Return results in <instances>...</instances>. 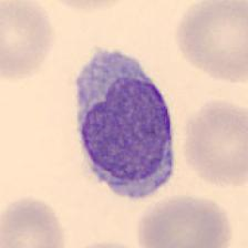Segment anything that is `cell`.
I'll return each mask as SVG.
<instances>
[{"mask_svg":"<svg viewBox=\"0 0 248 248\" xmlns=\"http://www.w3.org/2000/svg\"><path fill=\"white\" fill-rule=\"evenodd\" d=\"M78 123L94 175L120 196L143 199L174 170L168 103L140 62L98 49L76 80Z\"/></svg>","mask_w":248,"mask_h":248,"instance_id":"1","label":"cell"},{"mask_svg":"<svg viewBox=\"0 0 248 248\" xmlns=\"http://www.w3.org/2000/svg\"><path fill=\"white\" fill-rule=\"evenodd\" d=\"M247 9L246 1H202L192 6L178 26L182 52L213 77L246 81Z\"/></svg>","mask_w":248,"mask_h":248,"instance_id":"2","label":"cell"},{"mask_svg":"<svg viewBox=\"0 0 248 248\" xmlns=\"http://www.w3.org/2000/svg\"><path fill=\"white\" fill-rule=\"evenodd\" d=\"M247 110L227 102H212L187 126L186 156L193 170L211 183H245L248 170Z\"/></svg>","mask_w":248,"mask_h":248,"instance_id":"3","label":"cell"},{"mask_svg":"<svg viewBox=\"0 0 248 248\" xmlns=\"http://www.w3.org/2000/svg\"><path fill=\"white\" fill-rule=\"evenodd\" d=\"M231 227L224 211L214 202L174 197L146 213L139 239L144 247H226Z\"/></svg>","mask_w":248,"mask_h":248,"instance_id":"4","label":"cell"},{"mask_svg":"<svg viewBox=\"0 0 248 248\" xmlns=\"http://www.w3.org/2000/svg\"><path fill=\"white\" fill-rule=\"evenodd\" d=\"M1 73L21 78L37 70L49 51L52 29L42 8L28 1H2Z\"/></svg>","mask_w":248,"mask_h":248,"instance_id":"5","label":"cell"},{"mask_svg":"<svg viewBox=\"0 0 248 248\" xmlns=\"http://www.w3.org/2000/svg\"><path fill=\"white\" fill-rule=\"evenodd\" d=\"M1 246H63V235L52 209L34 200L8 207L2 216Z\"/></svg>","mask_w":248,"mask_h":248,"instance_id":"6","label":"cell"}]
</instances>
